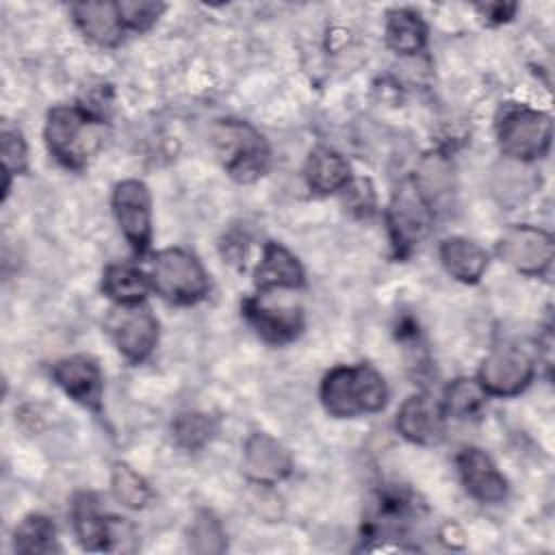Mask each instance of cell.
Here are the masks:
<instances>
[{"label": "cell", "mask_w": 555, "mask_h": 555, "mask_svg": "<svg viewBox=\"0 0 555 555\" xmlns=\"http://www.w3.org/2000/svg\"><path fill=\"white\" fill-rule=\"evenodd\" d=\"M386 223L397 258H405L431 230L434 208L414 180L399 184L388 208Z\"/></svg>", "instance_id": "8992f818"}, {"label": "cell", "mask_w": 555, "mask_h": 555, "mask_svg": "<svg viewBox=\"0 0 555 555\" xmlns=\"http://www.w3.org/2000/svg\"><path fill=\"white\" fill-rule=\"evenodd\" d=\"M217 431L212 416L204 412H184L173 418V440L186 451L202 449Z\"/></svg>", "instance_id": "484cf974"}, {"label": "cell", "mask_w": 555, "mask_h": 555, "mask_svg": "<svg viewBox=\"0 0 555 555\" xmlns=\"http://www.w3.org/2000/svg\"><path fill=\"white\" fill-rule=\"evenodd\" d=\"M455 466L466 492L479 503H501L507 496V479L499 473L490 455L477 447L457 453Z\"/></svg>", "instance_id": "9a60e30c"}, {"label": "cell", "mask_w": 555, "mask_h": 555, "mask_svg": "<svg viewBox=\"0 0 555 555\" xmlns=\"http://www.w3.org/2000/svg\"><path fill=\"white\" fill-rule=\"evenodd\" d=\"M486 397L488 395H486V390L481 388V384L477 379L457 377L444 390L442 410H444L447 416H453V418H460V421L473 418L483 410Z\"/></svg>", "instance_id": "603a6c76"}, {"label": "cell", "mask_w": 555, "mask_h": 555, "mask_svg": "<svg viewBox=\"0 0 555 555\" xmlns=\"http://www.w3.org/2000/svg\"><path fill=\"white\" fill-rule=\"evenodd\" d=\"M388 388L371 364L334 366L321 382V403L330 416L356 418L384 410Z\"/></svg>", "instance_id": "6da1fadb"}, {"label": "cell", "mask_w": 555, "mask_h": 555, "mask_svg": "<svg viewBox=\"0 0 555 555\" xmlns=\"http://www.w3.org/2000/svg\"><path fill=\"white\" fill-rule=\"evenodd\" d=\"M496 137L503 154L516 160L542 158L553 141V121L546 113L509 104L496 121Z\"/></svg>", "instance_id": "5b68a950"}, {"label": "cell", "mask_w": 555, "mask_h": 555, "mask_svg": "<svg viewBox=\"0 0 555 555\" xmlns=\"http://www.w3.org/2000/svg\"><path fill=\"white\" fill-rule=\"evenodd\" d=\"M243 314L256 330V334L271 343L284 345L299 336L304 327L301 310L297 306H269L262 299H245Z\"/></svg>", "instance_id": "2e32d148"}, {"label": "cell", "mask_w": 555, "mask_h": 555, "mask_svg": "<svg viewBox=\"0 0 555 555\" xmlns=\"http://www.w3.org/2000/svg\"><path fill=\"white\" fill-rule=\"evenodd\" d=\"M496 254L525 275H540L548 269L555 243L553 236L535 225H512L499 241Z\"/></svg>", "instance_id": "8fae6325"}, {"label": "cell", "mask_w": 555, "mask_h": 555, "mask_svg": "<svg viewBox=\"0 0 555 555\" xmlns=\"http://www.w3.org/2000/svg\"><path fill=\"white\" fill-rule=\"evenodd\" d=\"M52 377L59 384V388L76 403L85 405L87 410L100 412L104 377L100 364L91 356L76 353L59 360L52 366Z\"/></svg>", "instance_id": "7c38bea8"}, {"label": "cell", "mask_w": 555, "mask_h": 555, "mask_svg": "<svg viewBox=\"0 0 555 555\" xmlns=\"http://www.w3.org/2000/svg\"><path fill=\"white\" fill-rule=\"evenodd\" d=\"M189 546L195 553H221L225 548V533L221 522L210 512L204 509L191 520Z\"/></svg>", "instance_id": "83f0119b"}, {"label": "cell", "mask_w": 555, "mask_h": 555, "mask_svg": "<svg viewBox=\"0 0 555 555\" xmlns=\"http://www.w3.org/2000/svg\"><path fill=\"white\" fill-rule=\"evenodd\" d=\"M74 531L85 551H111L124 535H132L124 518L106 516L93 492H78L72 503Z\"/></svg>", "instance_id": "30bf717a"}, {"label": "cell", "mask_w": 555, "mask_h": 555, "mask_svg": "<svg viewBox=\"0 0 555 555\" xmlns=\"http://www.w3.org/2000/svg\"><path fill=\"white\" fill-rule=\"evenodd\" d=\"M111 488L115 499L130 509H143L152 501V490L147 481L124 462L113 464Z\"/></svg>", "instance_id": "d4e9b609"}, {"label": "cell", "mask_w": 555, "mask_h": 555, "mask_svg": "<svg viewBox=\"0 0 555 555\" xmlns=\"http://www.w3.org/2000/svg\"><path fill=\"white\" fill-rule=\"evenodd\" d=\"M345 202L358 215H371L375 208V193L369 180H351L345 189Z\"/></svg>", "instance_id": "f546056e"}, {"label": "cell", "mask_w": 555, "mask_h": 555, "mask_svg": "<svg viewBox=\"0 0 555 555\" xmlns=\"http://www.w3.org/2000/svg\"><path fill=\"white\" fill-rule=\"evenodd\" d=\"M72 15L78 30L102 48H113L124 37L117 2H78L72 4Z\"/></svg>", "instance_id": "ac0fdd59"}, {"label": "cell", "mask_w": 555, "mask_h": 555, "mask_svg": "<svg viewBox=\"0 0 555 555\" xmlns=\"http://www.w3.org/2000/svg\"><path fill=\"white\" fill-rule=\"evenodd\" d=\"M104 330L115 343L117 351L139 364L158 343V321L152 310L141 304H117L104 319Z\"/></svg>", "instance_id": "52a82bcc"}, {"label": "cell", "mask_w": 555, "mask_h": 555, "mask_svg": "<svg viewBox=\"0 0 555 555\" xmlns=\"http://www.w3.org/2000/svg\"><path fill=\"white\" fill-rule=\"evenodd\" d=\"M533 377L531 356L516 345L494 347L479 366V384L486 395L514 397L522 392Z\"/></svg>", "instance_id": "9c48e42d"}, {"label": "cell", "mask_w": 555, "mask_h": 555, "mask_svg": "<svg viewBox=\"0 0 555 555\" xmlns=\"http://www.w3.org/2000/svg\"><path fill=\"white\" fill-rule=\"evenodd\" d=\"M117 11H119L124 28L143 33L156 24V20L165 11V4L150 2V0H124V2H117Z\"/></svg>", "instance_id": "f1b7e54d"}, {"label": "cell", "mask_w": 555, "mask_h": 555, "mask_svg": "<svg viewBox=\"0 0 555 555\" xmlns=\"http://www.w3.org/2000/svg\"><path fill=\"white\" fill-rule=\"evenodd\" d=\"M150 286V278L132 264H108L102 273V293L115 304H141Z\"/></svg>", "instance_id": "7402d4cb"}, {"label": "cell", "mask_w": 555, "mask_h": 555, "mask_svg": "<svg viewBox=\"0 0 555 555\" xmlns=\"http://www.w3.org/2000/svg\"><path fill=\"white\" fill-rule=\"evenodd\" d=\"M386 43L397 54L410 56L425 48L427 26L412 9H392L386 15Z\"/></svg>", "instance_id": "44dd1931"}, {"label": "cell", "mask_w": 555, "mask_h": 555, "mask_svg": "<svg viewBox=\"0 0 555 555\" xmlns=\"http://www.w3.org/2000/svg\"><path fill=\"white\" fill-rule=\"evenodd\" d=\"M477 9L481 11V15H483L488 22L501 24V22L512 20V15H514V11H516V4H514V2H488V4H479Z\"/></svg>", "instance_id": "4dcf8cb0"}, {"label": "cell", "mask_w": 555, "mask_h": 555, "mask_svg": "<svg viewBox=\"0 0 555 555\" xmlns=\"http://www.w3.org/2000/svg\"><path fill=\"white\" fill-rule=\"evenodd\" d=\"M113 212L134 254H145L152 243V195L141 180H121L113 189Z\"/></svg>", "instance_id": "ba28073f"}, {"label": "cell", "mask_w": 555, "mask_h": 555, "mask_svg": "<svg viewBox=\"0 0 555 555\" xmlns=\"http://www.w3.org/2000/svg\"><path fill=\"white\" fill-rule=\"evenodd\" d=\"M254 284L262 293L280 288H299L304 284V269L284 245L269 241L264 243L260 262L256 264Z\"/></svg>", "instance_id": "e0dca14e"}, {"label": "cell", "mask_w": 555, "mask_h": 555, "mask_svg": "<svg viewBox=\"0 0 555 555\" xmlns=\"http://www.w3.org/2000/svg\"><path fill=\"white\" fill-rule=\"evenodd\" d=\"M444 410L431 395H410L397 412L399 434L414 444H438L444 438Z\"/></svg>", "instance_id": "5bb4252c"}, {"label": "cell", "mask_w": 555, "mask_h": 555, "mask_svg": "<svg viewBox=\"0 0 555 555\" xmlns=\"http://www.w3.org/2000/svg\"><path fill=\"white\" fill-rule=\"evenodd\" d=\"M104 119L85 106H54L43 137L50 154L67 169H82L102 145Z\"/></svg>", "instance_id": "7a4b0ae2"}, {"label": "cell", "mask_w": 555, "mask_h": 555, "mask_svg": "<svg viewBox=\"0 0 555 555\" xmlns=\"http://www.w3.org/2000/svg\"><path fill=\"white\" fill-rule=\"evenodd\" d=\"M440 262L455 280L475 284L488 267V254L464 236H449L440 243Z\"/></svg>", "instance_id": "ffe728a7"}, {"label": "cell", "mask_w": 555, "mask_h": 555, "mask_svg": "<svg viewBox=\"0 0 555 555\" xmlns=\"http://www.w3.org/2000/svg\"><path fill=\"white\" fill-rule=\"evenodd\" d=\"M13 548L17 553H52L59 551L56 544V529L52 520L43 514L26 516L13 533Z\"/></svg>", "instance_id": "cb8c5ba5"}, {"label": "cell", "mask_w": 555, "mask_h": 555, "mask_svg": "<svg viewBox=\"0 0 555 555\" xmlns=\"http://www.w3.org/2000/svg\"><path fill=\"white\" fill-rule=\"evenodd\" d=\"M243 470L260 486H275L293 470V457L288 449L264 431H256L245 440Z\"/></svg>", "instance_id": "4fadbf2b"}, {"label": "cell", "mask_w": 555, "mask_h": 555, "mask_svg": "<svg viewBox=\"0 0 555 555\" xmlns=\"http://www.w3.org/2000/svg\"><path fill=\"white\" fill-rule=\"evenodd\" d=\"M0 154H2V169H4V197L9 193V184H11V176L15 173H24L26 165H28V152H26V143L24 137L17 128L4 124L2 132H0Z\"/></svg>", "instance_id": "4316f807"}, {"label": "cell", "mask_w": 555, "mask_h": 555, "mask_svg": "<svg viewBox=\"0 0 555 555\" xmlns=\"http://www.w3.org/2000/svg\"><path fill=\"white\" fill-rule=\"evenodd\" d=\"M304 176L314 193L325 195L343 191L351 182V167L343 154L332 147L319 145L310 152Z\"/></svg>", "instance_id": "d6986e66"}, {"label": "cell", "mask_w": 555, "mask_h": 555, "mask_svg": "<svg viewBox=\"0 0 555 555\" xmlns=\"http://www.w3.org/2000/svg\"><path fill=\"white\" fill-rule=\"evenodd\" d=\"M152 288L169 304L193 306L208 293V273L202 262L182 247H167L154 256Z\"/></svg>", "instance_id": "277c9868"}, {"label": "cell", "mask_w": 555, "mask_h": 555, "mask_svg": "<svg viewBox=\"0 0 555 555\" xmlns=\"http://www.w3.org/2000/svg\"><path fill=\"white\" fill-rule=\"evenodd\" d=\"M210 134L223 169L236 182H254L267 171L269 145L264 137L247 121L219 119Z\"/></svg>", "instance_id": "3957f363"}]
</instances>
